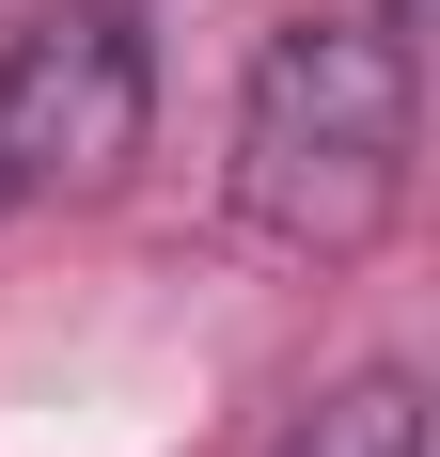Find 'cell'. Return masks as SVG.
Returning <instances> with one entry per match:
<instances>
[{
  "mask_svg": "<svg viewBox=\"0 0 440 457\" xmlns=\"http://www.w3.org/2000/svg\"><path fill=\"white\" fill-rule=\"evenodd\" d=\"M220 189L267 253H314V269L378 253L409 205V47L378 16H283L236 79Z\"/></svg>",
  "mask_w": 440,
  "mask_h": 457,
  "instance_id": "cell-1",
  "label": "cell"
},
{
  "mask_svg": "<svg viewBox=\"0 0 440 457\" xmlns=\"http://www.w3.org/2000/svg\"><path fill=\"white\" fill-rule=\"evenodd\" d=\"M142 127H158V47L126 0H47L0 32V221L126 189Z\"/></svg>",
  "mask_w": 440,
  "mask_h": 457,
  "instance_id": "cell-2",
  "label": "cell"
},
{
  "mask_svg": "<svg viewBox=\"0 0 440 457\" xmlns=\"http://www.w3.org/2000/svg\"><path fill=\"white\" fill-rule=\"evenodd\" d=\"M283 457H425V395H409L394 363H362L346 395H314V411L283 426Z\"/></svg>",
  "mask_w": 440,
  "mask_h": 457,
  "instance_id": "cell-3",
  "label": "cell"
}]
</instances>
